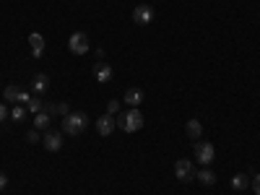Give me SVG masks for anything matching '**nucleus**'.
<instances>
[{
    "instance_id": "nucleus-1",
    "label": "nucleus",
    "mask_w": 260,
    "mask_h": 195,
    "mask_svg": "<svg viewBox=\"0 0 260 195\" xmlns=\"http://www.w3.org/2000/svg\"><path fill=\"white\" fill-rule=\"evenodd\" d=\"M117 127L125 130V133H136V130H141L143 127V115H141L138 107H130L127 112H122L117 117Z\"/></svg>"
},
{
    "instance_id": "nucleus-2",
    "label": "nucleus",
    "mask_w": 260,
    "mask_h": 195,
    "mask_svg": "<svg viewBox=\"0 0 260 195\" xmlns=\"http://www.w3.org/2000/svg\"><path fill=\"white\" fill-rule=\"evenodd\" d=\"M86 125H89V117H86L83 112H68L62 117V133H68V136H81Z\"/></svg>"
},
{
    "instance_id": "nucleus-3",
    "label": "nucleus",
    "mask_w": 260,
    "mask_h": 195,
    "mask_svg": "<svg viewBox=\"0 0 260 195\" xmlns=\"http://www.w3.org/2000/svg\"><path fill=\"white\" fill-rule=\"evenodd\" d=\"M89 47H91V42H89V34H86V31H76V34L68 37V50L73 55H86Z\"/></svg>"
},
{
    "instance_id": "nucleus-4",
    "label": "nucleus",
    "mask_w": 260,
    "mask_h": 195,
    "mask_svg": "<svg viewBox=\"0 0 260 195\" xmlns=\"http://www.w3.org/2000/svg\"><path fill=\"white\" fill-rule=\"evenodd\" d=\"M195 159H198L203 167H211L213 159H216V148H213V143H208V141H198V143H195Z\"/></svg>"
},
{
    "instance_id": "nucleus-5",
    "label": "nucleus",
    "mask_w": 260,
    "mask_h": 195,
    "mask_svg": "<svg viewBox=\"0 0 260 195\" xmlns=\"http://www.w3.org/2000/svg\"><path fill=\"white\" fill-rule=\"evenodd\" d=\"M195 167H192V161L190 159H180L177 164H175V177L180 180V182H192L195 180Z\"/></svg>"
},
{
    "instance_id": "nucleus-6",
    "label": "nucleus",
    "mask_w": 260,
    "mask_h": 195,
    "mask_svg": "<svg viewBox=\"0 0 260 195\" xmlns=\"http://www.w3.org/2000/svg\"><path fill=\"white\" fill-rule=\"evenodd\" d=\"M133 21H136L138 26H148L151 21H154V8L146 6V3L136 6V8H133Z\"/></svg>"
},
{
    "instance_id": "nucleus-7",
    "label": "nucleus",
    "mask_w": 260,
    "mask_h": 195,
    "mask_svg": "<svg viewBox=\"0 0 260 195\" xmlns=\"http://www.w3.org/2000/svg\"><path fill=\"white\" fill-rule=\"evenodd\" d=\"M42 146L47 151H60L62 148V130H47V133L42 136Z\"/></svg>"
},
{
    "instance_id": "nucleus-8",
    "label": "nucleus",
    "mask_w": 260,
    "mask_h": 195,
    "mask_svg": "<svg viewBox=\"0 0 260 195\" xmlns=\"http://www.w3.org/2000/svg\"><path fill=\"white\" fill-rule=\"evenodd\" d=\"M115 127H117L115 115H107V112H104V115L96 120V133L104 136V138H107V136H112V130H115Z\"/></svg>"
},
{
    "instance_id": "nucleus-9",
    "label": "nucleus",
    "mask_w": 260,
    "mask_h": 195,
    "mask_svg": "<svg viewBox=\"0 0 260 195\" xmlns=\"http://www.w3.org/2000/svg\"><path fill=\"white\" fill-rule=\"evenodd\" d=\"M29 47H31V57H42L45 55L47 42H45V37H42L39 31H34V34H29Z\"/></svg>"
},
{
    "instance_id": "nucleus-10",
    "label": "nucleus",
    "mask_w": 260,
    "mask_h": 195,
    "mask_svg": "<svg viewBox=\"0 0 260 195\" xmlns=\"http://www.w3.org/2000/svg\"><path fill=\"white\" fill-rule=\"evenodd\" d=\"M185 133H187L190 141H201V136H203V125H201V120H187Z\"/></svg>"
},
{
    "instance_id": "nucleus-11",
    "label": "nucleus",
    "mask_w": 260,
    "mask_h": 195,
    "mask_svg": "<svg viewBox=\"0 0 260 195\" xmlns=\"http://www.w3.org/2000/svg\"><path fill=\"white\" fill-rule=\"evenodd\" d=\"M94 76H96V81H99V83H107V81L112 78V68H110L107 62H102V60H99V62L94 65Z\"/></svg>"
},
{
    "instance_id": "nucleus-12",
    "label": "nucleus",
    "mask_w": 260,
    "mask_h": 195,
    "mask_svg": "<svg viewBox=\"0 0 260 195\" xmlns=\"http://www.w3.org/2000/svg\"><path fill=\"white\" fill-rule=\"evenodd\" d=\"M122 99H125V104H127V107H138V104L146 99V94H143L141 89H127Z\"/></svg>"
},
{
    "instance_id": "nucleus-13",
    "label": "nucleus",
    "mask_w": 260,
    "mask_h": 195,
    "mask_svg": "<svg viewBox=\"0 0 260 195\" xmlns=\"http://www.w3.org/2000/svg\"><path fill=\"white\" fill-rule=\"evenodd\" d=\"M47 86H50L47 73H37V76H34V81H31V89H34L37 94H45V91H47Z\"/></svg>"
},
{
    "instance_id": "nucleus-14",
    "label": "nucleus",
    "mask_w": 260,
    "mask_h": 195,
    "mask_svg": "<svg viewBox=\"0 0 260 195\" xmlns=\"http://www.w3.org/2000/svg\"><path fill=\"white\" fill-rule=\"evenodd\" d=\"M195 180H198L201 185H213L216 182V172L213 169H208V167H203L198 175H195Z\"/></svg>"
},
{
    "instance_id": "nucleus-15",
    "label": "nucleus",
    "mask_w": 260,
    "mask_h": 195,
    "mask_svg": "<svg viewBox=\"0 0 260 195\" xmlns=\"http://www.w3.org/2000/svg\"><path fill=\"white\" fill-rule=\"evenodd\" d=\"M50 122H52V117L42 110L39 115H34V130H50Z\"/></svg>"
},
{
    "instance_id": "nucleus-16",
    "label": "nucleus",
    "mask_w": 260,
    "mask_h": 195,
    "mask_svg": "<svg viewBox=\"0 0 260 195\" xmlns=\"http://www.w3.org/2000/svg\"><path fill=\"white\" fill-rule=\"evenodd\" d=\"M229 185H232V190H247L250 187V177L247 175H234Z\"/></svg>"
},
{
    "instance_id": "nucleus-17",
    "label": "nucleus",
    "mask_w": 260,
    "mask_h": 195,
    "mask_svg": "<svg viewBox=\"0 0 260 195\" xmlns=\"http://www.w3.org/2000/svg\"><path fill=\"white\" fill-rule=\"evenodd\" d=\"M18 94H21L18 86H16V83H8V86H6V91H3L6 104H8V102H16V104H18Z\"/></svg>"
},
{
    "instance_id": "nucleus-18",
    "label": "nucleus",
    "mask_w": 260,
    "mask_h": 195,
    "mask_svg": "<svg viewBox=\"0 0 260 195\" xmlns=\"http://www.w3.org/2000/svg\"><path fill=\"white\" fill-rule=\"evenodd\" d=\"M24 117H26V107H24V104H16L13 110H11V120L21 122V120H24Z\"/></svg>"
},
{
    "instance_id": "nucleus-19",
    "label": "nucleus",
    "mask_w": 260,
    "mask_h": 195,
    "mask_svg": "<svg viewBox=\"0 0 260 195\" xmlns=\"http://www.w3.org/2000/svg\"><path fill=\"white\" fill-rule=\"evenodd\" d=\"M26 110H29V112H34V115H39L42 110H45V104H42V99H34V96H31V99H29V104H26Z\"/></svg>"
},
{
    "instance_id": "nucleus-20",
    "label": "nucleus",
    "mask_w": 260,
    "mask_h": 195,
    "mask_svg": "<svg viewBox=\"0 0 260 195\" xmlns=\"http://www.w3.org/2000/svg\"><path fill=\"white\" fill-rule=\"evenodd\" d=\"M117 112H120V102L110 99V102H107V115H117Z\"/></svg>"
},
{
    "instance_id": "nucleus-21",
    "label": "nucleus",
    "mask_w": 260,
    "mask_h": 195,
    "mask_svg": "<svg viewBox=\"0 0 260 195\" xmlns=\"http://www.w3.org/2000/svg\"><path fill=\"white\" fill-rule=\"evenodd\" d=\"M11 117V110H8V104L3 102V104H0V122H6Z\"/></svg>"
},
{
    "instance_id": "nucleus-22",
    "label": "nucleus",
    "mask_w": 260,
    "mask_h": 195,
    "mask_svg": "<svg viewBox=\"0 0 260 195\" xmlns=\"http://www.w3.org/2000/svg\"><path fill=\"white\" fill-rule=\"evenodd\" d=\"M26 141H29V143H39V141H42V138H39V130H29Z\"/></svg>"
},
{
    "instance_id": "nucleus-23",
    "label": "nucleus",
    "mask_w": 260,
    "mask_h": 195,
    "mask_svg": "<svg viewBox=\"0 0 260 195\" xmlns=\"http://www.w3.org/2000/svg\"><path fill=\"white\" fill-rule=\"evenodd\" d=\"M45 112H47L50 117H55V115H57V104H52V102H47V104H45Z\"/></svg>"
},
{
    "instance_id": "nucleus-24",
    "label": "nucleus",
    "mask_w": 260,
    "mask_h": 195,
    "mask_svg": "<svg viewBox=\"0 0 260 195\" xmlns=\"http://www.w3.org/2000/svg\"><path fill=\"white\" fill-rule=\"evenodd\" d=\"M250 187L255 190V195H260V175H255V177L250 180Z\"/></svg>"
},
{
    "instance_id": "nucleus-25",
    "label": "nucleus",
    "mask_w": 260,
    "mask_h": 195,
    "mask_svg": "<svg viewBox=\"0 0 260 195\" xmlns=\"http://www.w3.org/2000/svg\"><path fill=\"white\" fill-rule=\"evenodd\" d=\"M8 187V177H6V172H0V192H3Z\"/></svg>"
}]
</instances>
